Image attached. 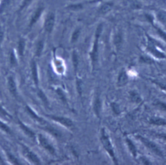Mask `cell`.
<instances>
[{
	"mask_svg": "<svg viewBox=\"0 0 166 165\" xmlns=\"http://www.w3.org/2000/svg\"><path fill=\"white\" fill-rule=\"evenodd\" d=\"M103 24H100L97 25V27L95 31L94 38H93V42L92 49L90 52V53H89L93 70H95L97 62H98L99 39L102 35V33H103Z\"/></svg>",
	"mask_w": 166,
	"mask_h": 165,
	"instance_id": "6da1fadb",
	"label": "cell"
},
{
	"mask_svg": "<svg viewBox=\"0 0 166 165\" xmlns=\"http://www.w3.org/2000/svg\"><path fill=\"white\" fill-rule=\"evenodd\" d=\"M147 45L146 51L151 56L158 59H164L166 56L163 51V48L158 42L149 35H147Z\"/></svg>",
	"mask_w": 166,
	"mask_h": 165,
	"instance_id": "7a4b0ae2",
	"label": "cell"
},
{
	"mask_svg": "<svg viewBox=\"0 0 166 165\" xmlns=\"http://www.w3.org/2000/svg\"><path fill=\"white\" fill-rule=\"evenodd\" d=\"M100 141L103 148L106 152H107L109 157L111 158L114 163L115 164H118V160L116 155V153H115L111 139H110L108 133L106 132V131L105 128H103L101 129Z\"/></svg>",
	"mask_w": 166,
	"mask_h": 165,
	"instance_id": "3957f363",
	"label": "cell"
},
{
	"mask_svg": "<svg viewBox=\"0 0 166 165\" xmlns=\"http://www.w3.org/2000/svg\"><path fill=\"white\" fill-rule=\"evenodd\" d=\"M137 138L141 141V142L149 150L152 152V153L155 154L157 156H159L160 157H164V155L162 151L161 150L160 147L157 145L155 142L151 141L149 139H148L146 137L141 136V135H138Z\"/></svg>",
	"mask_w": 166,
	"mask_h": 165,
	"instance_id": "277c9868",
	"label": "cell"
},
{
	"mask_svg": "<svg viewBox=\"0 0 166 165\" xmlns=\"http://www.w3.org/2000/svg\"><path fill=\"white\" fill-rule=\"evenodd\" d=\"M48 117L53 120L58 122L63 126L66 127L67 128L72 129L74 128V124L70 118L64 117V116H55V115H48Z\"/></svg>",
	"mask_w": 166,
	"mask_h": 165,
	"instance_id": "5b68a950",
	"label": "cell"
},
{
	"mask_svg": "<svg viewBox=\"0 0 166 165\" xmlns=\"http://www.w3.org/2000/svg\"><path fill=\"white\" fill-rule=\"evenodd\" d=\"M22 153L25 157H27L32 163L36 164H40V160L38 157V156L35 154H34L31 150H29L27 146H22Z\"/></svg>",
	"mask_w": 166,
	"mask_h": 165,
	"instance_id": "8992f818",
	"label": "cell"
},
{
	"mask_svg": "<svg viewBox=\"0 0 166 165\" xmlns=\"http://www.w3.org/2000/svg\"><path fill=\"white\" fill-rule=\"evenodd\" d=\"M55 15L53 12H50V13L47 16V18L44 22V29L46 32L49 33H52L55 26Z\"/></svg>",
	"mask_w": 166,
	"mask_h": 165,
	"instance_id": "52a82bcc",
	"label": "cell"
},
{
	"mask_svg": "<svg viewBox=\"0 0 166 165\" xmlns=\"http://www.w3.org/2000/svg\"><path fill=\"white\" fill-rule=\"evenodd\" d=\"M38 142H39V144H40V146L43 147L44 149L48 150L50 154H55V150L54 148V147L52 144H51L49 142V141H48V139H47L44 136V135H42L41 134L38 135Z\"/></svg>",
	"mask_w": 166,
	"mask_h": 165,
	"instance_id": "ba28073f",
	"label": "cell"
},
{
	"mask_svg": "<svg viewBox=\"0 0 166 165\" xmlns=\"http://www.w3.org/2000/svg\"><path fill=\"white\" fill-rule=\"evenodd\" d=\"M114 7V3L112 2H103L99 7L97 12L99 15H105L108 14L112 10Z\"/></svg>",
	"mask_w": 166,
	"mask_h": 165,
	"instance_id": "9c48e42d",
	"label": "cell"
},
{
	"mask_svg": "<svg viewBox=\"0 0 166 165\" xmlns=\"http://www.w3.org/2000/svg\"><path fill=\"white\" fill-rule=\"evenodd\" d=\"M93 109L96 116L97 117H100L102 109V101L99 94H97V95L95 97L94 100H93Z\"/></svg>",
	"mask_w": 166,
	"mask_h": 165,
	"instance_id": "30bf717a",
	"label": "cell"
},
{
	"mask_svg": "<svg viewBox=\"0 0 166 165\" xmlns=\"http://www.w3.org/2000/svg\"><path fill=\"white\" fill-rule=\"evenodd\" d=\"M129 82V77L127 75V71L123 69L121 70L118 75L117 77V85L119 87H124Z\"/></svg>",
	"mask_w": 166,
	"mask_h": 165,
	"instance_id": "8fae6325",
	"label": "cell"
},
{
	"mask_svg": "<svg viewBox=\"0 0 166 165\" xmlns=\"http://www.w3.org/2000/svg\"><path fill=\"white\" fill-rule=\"evenodd\" d=\"M125 142L127 143V146H128V148H129L130 153L134 158H136V157H137V155H138V150H137V148H136V147L135 146V145L134 144V143L129 137H126Z\"/></svg>",
	"mask_w": 166,
	"mask_h": 165,
	"instance_id": "7c38bea8",
	"label": "cell"
},
{
	"mask_svg": "<svg viewBox=\"0 0 166 165\" xmlns=\"http://www.w3.org/2000/svg\"><path fill=\"white\" fill-rule=\"evenodd\" d=\"M43 11H44V7H39L38 8H37L36 11L35 12V13L33 14V15L31 17L30 23H29V27H32L33 25L37 22L38 20L40 18V17L42 14V12H43Z\"/></svg>",
	"mask_w": 166,
	"mask_h": 165,
	"instance_id": "4fadbf2b",
	"label": "cell"
},
{
	"mask_svg": "<svg viewBox=\"0 0 166 165\" xmlns=\"http://www.w3.org/2000/svg\"><path fill=\"white\" fill-rule=\"evenodd\" d=\"M7 84H8V90H9L10 92L12 95L16 96L17 94V88H16V84L14 81V79L12 78V76H9L7 80Z\"/></svg>",
	"mask_w": 166,
	"mask_h": 165,
	"instance_id": "5bb4252c",
	"label": "cell"
},
{
	"mask_svg": "<svg viewBox=\"0 0 166 165\" xmlns=\"http://www.w3.org/2000/svg\"><path fill=\"white\" fill-rule=\"evenodd\" d=\"M150 124L158 126H165L166 127V120L164 118L158 116H153L149 119Z\"/></svg>",
	"mask_w": 166,
	"mask_h": 165,
	"instance_id": "9a60e30c",
	"label": "cell"
},
{
	"mask_svg": "<svg viewBox=\"0 0 166 165\" xmlns=\"http://www.w3.org/2000/svg\"><path fill=\"white\" fill-rule=\"evenodd\" d=\"M129 98L134 103H138L142 101L141 96L136 90H132L129 92Z\"/></svg>",
	"mask_w": 166,
	"mask_h": 165,
	"instance_id": "2e32d148",
	"label": "cell"
},
{
	"mask_svg": "<svg viewBox=\"0 0 166 165\" xmlns=\"http://www.w3.org/2000/svg\"><path fill=\"white\" fill-rule=\"evenodd\" d=\"M31 72L34 82L38 85V70H37V65L35 61L32 62L31 64Z\"/></svg>",
	"mask_w": 166,
	"mask_h": 165,
	"instance_id": "e0dca14e",
	"label": "cell"
},
{
	"mask_svg": "<svg viewBox=\"0 0 166 165\" xmlns=\"http://www.w3.org/2000/svg\"><path fill=\"white\" fill-rule=\"evenodd\" d=\"M19 122V124L20 125V128L22 129V130L24 132V133L26 134L28 137H29L31 138H35V133H34L32 131L29 129V128H27V127L25 125V124H23L22 122H21L20 120L18 121Z\"/></svg>",
	"mask_w": 166,
	"mask_h": 165,
	"instance_id": "ac0fdd59",
	"label": "cell"
},
{
	"mask_svg": "<svg viewBox=\"0 0 166 165\" xmlns=\"http://www.w3.org/2000/svg\"><path fill=\"white\" fill-rule=\"evenodd\" d=\"M80 34H81V28L77 27L76 28L74 31L73 32L71 36V43L74 44L75 42H77L79 40Z\"/></svg>",
	"mask_w": 166,
	"mask_h": 165,
	"instance_id": "d6986e66",
	"label": "cell"
},
{
	"mask_svg": "<svg viewBox=\"0 0 166 165\" xmlns=\"http://www.w3.org/2000/svg\"><path fill=\"white\" fill-rule=\"evenodd\" d=\"M72 61H73V65L74 67V70L75 72L78 70V67L79 65V56L76 51H74L73 53H72Z\"/></svg>",
	"mask_w": 166,
	"mask_h": 165,
	"instance_id": "ffe728a7",
	"label": "cell"
},
{
	"mask_svg": "<svg viewBox=\"0 0 166 165\" xmlns=\"http://www.w3.org/2000/svg\"><path fill=\"white\" fill-rule=\"evenodd\" d=\"M26 109H27V111L28 112V113L32 116V118H33V119H35V120L38 121V122H40V123H41V124L44 123V120L42 119V118H40V117L36 115V114L33 111V109H31L29 106H27V107H26Z\"/></svg>",
	"mask_w": 166,
	"mask_h": 165,
	"instance_id": "44dd1931",
	"label": "cell"
},
{
	"mask_svg": "<svg viewBox=\"0 0 166 165\" xmlns=\"http://www.w3.org/2000/svg\"><path fill=\"white\" fill-rule=\"evenodd\" d=\"M114 43L117 48H120L122 44V35L120 33H116L114 37Z\"/></svg>",
	"mask_w": 166,
	"mask_h": 165,
	"instance_id": "7402d4cb",
	"label": "cell"
},
{
	"mask_svg": "<svg viewBox=\"0 0 166 165\" xmlns=\"http://www.w3.org/2000/svg\"><path fill=\"white\" fill-rule=\"evenodd\" d=\"M44 49V41L41 40L38 42L36 47V51H35V55L36 57H40L42 53V51Z\"/></svg>",
	"mask_w": 166,
	"mask_h": 165,
	"instance_id": "603a6c76",
	"label": "cell"
},
{
	"mask_svg": "<svg viewBox=\"0 0 166 165\" xmlns=\"http://www.w3.org/2000/svg\"><path fill=\"white\" fill-rule=\"evenodd\" d=\"M84 7V5L83 3H77V4H73V5H70L67 6V8L71 11H79L80 10L83 9Z\"/></svg>",
	"mask_w": 166,
	"mask_h": 165,
	"instance_id": "cb8c5ba5",
	"label": "cell"
},
{
	"mask_svg": "<svg viewBox=\"0 0 166 165\" xmlns=\"http://www.w3.org/2000/svg\"><path fill=\"white\" fill-rule=\"evenodd\" d=\"M25 42L24 40L23 39H20L18 43V53L20 55V56H23L24 53V51H25Z\"/></svg>",
	"mask_w": 166,
	"mask_h": 165,
	"instance_id": "d4e9b609",
	"label": "cell"
},
{
	"mask_svg": "<svg viewBox=\"0 0 166 165\" xmlns=\"http://www.w3.org/2000/svg\"><path fill=\"white\" fill-rule=\"evenodd\" d=\"M0 115H2V117L5 118L7 120H11L12 116L8 114L4 108L2 106V105L0 104Z\"/></svg>",
	"mask_w": 166,
	"mask_h": 165,
	"instance_id": "484cf974",
	"label": "cell"
},
{
	"mask_svg": "<svg viewBox=\"0 0 166 165\" xmlns=\"http://www.w3.org/2000/svg\"><path fill=\"white\" fill-rule=\"evenodd\" d=\"M154 105L160 110H161V111H166V104L162 101L156 100L154 103Z\"/></svg>",
	"mask_w": 166,
	"mask_h": 165,
	"instance_id": "4316f807",
	"label": "cell"
},
{
	"mask_svg": "<svg viewBox=\"0 0 166 165\" xmlns=\"http://www.w3.org/2000/svg\"><path fill=\"white\" fill-rule=\"evenodd\" d=\"M46 130L47 131H48V132L51 133V134H52L53 136H55V137H57V138H60L61 137V133L58 132V130L57 129H55L53 128H46Z\"/></svg>",
	"mask_w": 166,
	"mask_h": 165,
	"instance_id": "83f0119b",
	"label": "cell"
},
{
	"mask_svg": "<svg viewBox=\"0 0 166 165\" xmlns=\"http://www.w3.org/2000/svg\"><path fill=\"white\" fill-rule=\"evenodd\" d=\"M0 128H1L3 131H4V132L8 133V134L12 135V131L10 129L9 127L7 125L5 124H4L3 122H2V121H0Z\"/></svg>",
	"mask_w": 166,
	"mask_h": 165,
	"instance_id": "f1b7e54d",
	"label": "cell"
},
{
	"mask_svg": "<svg viewBox=\"0 0 166 165\" xmlns=\"http://www.w3.org/2000/svg\"><path fill=\"white\" fill-rule=\"evenodd\" d=\"M57 92V95L59 96V98H60L61 99V100L63 101L64 103H66V96L65 94H64L63 91L61 89V88H58V89H57L56 90Z\"/></svg>",
	"mask_w": 166,
	"mask_h": 165,
	"instance_id": "f546056e",
	"label": "cell"
},
{
	"mask_svg": "<svg viewBox=\"0 0 166 165\" xmlns=\"http://www.w3.org/2000/svg\"><path fill=\"white\" fill-rule=\"evenodd\" d=\"M38 96L40 97V98L44 101V102L45 103V104H48V98H47V97L45 96V94L43 92V91L42 90H39L38 92Z\"/></svg>",
	"mask_w": 166,
	"mask_h": 165,
	"instance_id": "4dcf8cb0",
	"label": "cell"
},
{
	"mask_svg": "<svg viewBox=\"0 0 166 165\" xmlns=\"http://www.w3.org/2000/svg\"><path fill=\"white\" fill-rule=\"evenodd\" d=\"M33 0H23V2L22 4V6H21V10H22L23 8L27 7L29 4L32 2Z\"/></svg>",
	"mask_w": 166,
	"mask_h": 165,
	"instance_id": "1f68e13d",
	"label": "cell"
},
{
	"mask_svg": "<svg viewBox=\"0 0 166 165\" xmlns=\"http://www.w3.org/2000/svg\"><path fill=\"white\" fill-rule=\"evenodd\" d=\"M10 61L12 65H14L16 62V56L14 55V52H12L11 53V57H10Z\"/></svg>",
	"mask_w": 166,
	"mask_h": 165,
	"instance_id": "d6a6232c",
	"label": "cell"
},
{
	"mask_svg": "<svg viewBox=\"0 0 166 165\" xmlns=\"http://www.w3.org/2000/svg\"><path fill=\"white\" fill-rule=\"evenodd\" d=\"M7 155H8V157L9 158V159L11 160V161L14 164H19V163L18 160H17V159L14 157V156H12L11 154H7Z\"/></svg>",
	"mask_w": 166,
	"mask_h": 165,
	"instance_id": "836d02e7",
	"label": "cell"
},
{
	"mask_svg": "<svg viewBox=\"0 0 166 165\" xmlns=\"http://www.w3.org/2000/svg\"><path fill=\"white\" fill-rule=\"evenodd\" d=\"M156 136L166 142V133H158Z\"/></svg>",
	"mask_w": 166,
	"mask_h": 165,
	"instance_id": "e575fe53",
	"label": "cell"
},
{
	"mask_svg": "<svg viewBox=\"0 0 166 165\" xmlns=\"http://www.w3.org/2000/svg\"><path fill=\"white\" fill-rule=\"evenodd\" d=\"M3 36V33L1 30H0V44H1V42L2 41Z\"/></svg>",
	"mask_w": 166,
	"mask_h": 165,
	"instance_id": "d590c367",
	"label": "cell"
}]
</instances>
